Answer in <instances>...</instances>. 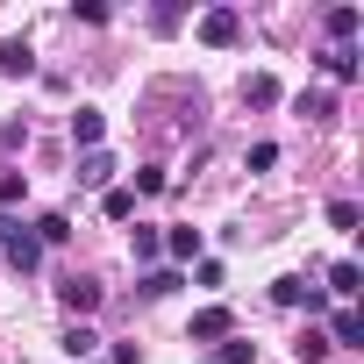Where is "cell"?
Returning <instances> with one entry per match:
<instances>
[{
  "instance_id": "cell-1",
  "label": "cell",
  "mask_w": 364,
  "mask_h": 364,
  "mask_svg": "<svg viewBox=\"0 0 364 364\" xmlns=\"http://www.w3.org/2000/svg\"><path fill=\"white\" fill-rule=\"evenodd\" d=\"M272 300H279V307H307V314H321V307H328V293H321L314 279H300V272L272 279Z\"/></svg>"
},
{
  "instance_id": "cell-2",
  "label": "cell",
  "mask_w": 364,
  "mask_h": 364,
  "mask_svg": "<svg viewBox=\"0 0 364 364\" xmlns=\"http://www.w3.org/2000/svg\"><path fill=\"white\" fill-rule=\"evenodd\" d=\"M236 36H243V15H236V8H208V15H200V43H208V50H229Z\"/></svg>"
},
{
  "instance_id": "cell-3",
  "label": "cell",
  "mask_w": 364,
  "mask_h": 364,
  "mask_svg": "<svg viewBox=\"0 0 364 364\" xmlns=\"http://www.w3.org/2000/svg\"><path fill=\"white\" fill-rule=\"evenodd\" d=\"M229 336H236V314L229 307H200L193 328H186V343H229Z\"/></svg>"
},
{
  "instance_id": "cell-4",
  "label": "cell",
  "mask_w": 364,
  "mask_h": 364,
  "mask_svg": "<svg viewBox=\"0 0 364 364\" xmlns=\"http://www.w3.org/2000/svg\"><path fill=\"white\" fill-rule=\"evenodd\" d=\"M321 336H328V350H357V343H364V314H357V307H336Z\"/></svg>"
},
{
  "instance_id": "cell-5",
  "label": "cell",
  "mask_w": 364,
  "mask_h": 364,
  "mask_svg": "<svg viewBox=\"0 0 364 364\" xmlns=\"http://www.w3.org/2000/svg\"><path fill=\"white\" fill-rule=\"evenodd\" d=\"M29 72H36V50L22 36H8V43H0V79H29Z\"/></svg>"
},
{
  "instance_id": "cell-6",
  "label": "cell",
  "mask_w": 364,
  "mask_h": 364,
  "mask_svg": "<svg viewBox=\"0 0 364 364\" xmlns=\"http://www.w3.org/2000/svg\"><path fill=\"white\" fill-rule=\"evenodd\" d=\"M58 300H65V314H93V307H100V286H93V279H65Z\"/></svg>"
},
{
  "instance_id": "cell-7",
  "label": "cell",
  "mask_w": 364,
  "mask_h": 364,
  "mask_svg": "<svg viewBox=\"0 0 364 364\" xmlns=\"http://www.w3.org/2000/svg\"><path fill=\"white\" fill-rule=\"evenodd\" d=\"M0 250H8V264H15V272H36V257H43V243H36L29 229H15V236L0 243Z\"/></svg>"
},
{
  "instance_id": "cell-8",
  "label": "cell",
  "mask_w": 364,
  "mask_h": 364,
  "mask_svg": "<svg viewBox=\"0 0 364 364\" xmlns=\"http://www.w3.org/2000/svg\"><path fill=\"white\" fill-rule=\"evenodd\" d=\"M321 72H328L336 86H350V79H357V50H350V43H328V50H321Z\"/></svg>"
},
{
  "instance_id": "cell-9",
  "label": "cell",
  "mask_w": 364,
  "mask_h": 364,
  "mask_svg": "<svg viewBox=\"0 0 364 364\" xmlns=\"http://www.w3.org/2000/svg\"><path fill=\"white\" fill-rule=\"evenodd\" d=\"M100 136H107V114H100V107H79V114H72V143H79V150H93Z\"/></svg>"
},
{
  "instance_id": "cell-10",
  "label": "cell",
  "mask_w": 364,
  "mask_h": 364,
  "mask_svg": "<svg viewBox=\"0 0 364 364\" xmlns=\"http://www.w3.org/2000/svg\"><path fill=\"white\" fill-rule=\"evenodd\" d=\"M357 286H364V272H357L350 257H336V264H328V293H336V300L350 307V300H357Z\"/></svg>"
},
{
  "instance_id": "cell-11",
  "label": "cell",
  "mask_w": 364,
  "mask_h": 364,
  "mask_svg": "<svg viewBox=\"0 0 364 364\" xmlns=\"http://www.w3.org/2000/svg\"><path fill=\"white\" fill-rule=\"evenodd\" d=\"M79 186H100V193L114 186V157H107V150H86V164H79Z\"/></svg>"
},
{
  "instance_id": "cell-12",
  "label": "cell",
  "mask_w": 364,
  "mask_h": 364,
  "mask_svg": "<svg viewBox=\"0 0 364 364\" xmlns=\"http://www.w3.org/2000/svg\"><path fill=\"white\" fill-rule=\"evenodd\" d=\"M321 29H328V43H350V36L364 29V8H328V22H321Z\"/></svg>"
},
{
  "instance_id": "cell-13",
  "label": "cell",
  "mask_w": 364,
  "mask_h": 364,
  "mask_svg": "<svg viewBox=\"0 0 364 364\" xmlns=\"http://www.w3.org/2000/svg\"><path fill=\"white\" fill-rule=\"evenodd\" d=\"M93 350H100V336H93L86 321H72V328H65V357H72V364H93Z\"/></svg>"
},
{
  "instance_id": "cell-14",
  "label": "cell",
  "mask_w": 364,
  "mask_h": 364,
  "mask_svg": "<svg viewBox=\"0 0 364 364\" xmlns=\"http://www.w3.org/2000/svg\"><path fill=\"white\" fill-rule=\"evenodd\" d=\"M243 100H250V107H279V79H272V72H250V79H243Z\"/></svg>"
},
{
  "instance_id": "cell-15",
  "label": "cell",
  "mask_w": 364,
  "mask_h": 364,
  "mask_svg": "<svg viewBox=\"0 0 364 364\" xmlns=\"http://www.w3.org/2000/svg\"><path fill=\"white\" fill-rule=\"evenodd\" d=\"M293 114H307V122H328V114H336V93H321V86H314V93H293Z\"/></svg>"
},
{
  "instance_id": "cell-16",
  "label": "cell",
  "mask_w": 364,
  "mask_h": 364,
  "mask_svg": "<svg viewBox=\"0 0 364 364\" xmlns=\"http://www.w3.org/2000/svg\"><path fill=\"white\" fill-rule=\"evenodd\" d=\"M164 250H171L178 264H193V257H200V229H171V236H164Z\"/></svg>"
},
{
  "instance_id": "cell-17",
  "label": "cell",
  "mask_w": 364,
  "mask_h": 364,
  "mask_svg": "<svg viewBox=\"0 0 364 364\" xmlns=\"http://www.w3.org/2000/svg\"><path fill=\"white\" fill-rule=\"evenodd\" d=\"M100 208H107V222H129V215H136V193H129V186H107Z\"/></svg>"
},
{
  "instance_id": "cell-18",
  "label": "cell",
  "mask_w": 364,
  "mask_h": 364,
  "mask_svg": "<svg viewBox=\"0 0 364 364\" xmlns=\"http://www.w3.org/2000/svg\"><path fill=\"white\" fill-rule=\"evenodd\" d=\"M29 236H36V243H65V236H72V222H65V215H36V229H29Z\"/></svg>"
},
{
  "instance_id": "cell-19",
  "label": "cell",
  "mask_w": 364,
  "mask_h": 364,
  "mask_svg": "<svg viewBox=\"0 0 364 364\" xmlns=\"http://www.w3.org/2000/svg\"><path fill=\"white\" fill-rule=\"evenodd\" d=\"M293 357H300V364H321V357H328V336H321V328H307V336L293 343Z\"/></svg>"
},
{
  "instance_id": "cell-20",
  "label": "cell",
  "mask_w": 364,
  "mask_h": 364,
  "mask_svg": "<svg viewBox=\"0 0 364 364\" xmlns=\"http://www.w3.org/2000/svg\"><path fill=\"white\" fill-rule=\"evenodd\" d=\"M215 364H257V343H243V336H229V343L215 350Z\"/></svg>"
},
{
  "instance_id": "cell-21",
  "label": "cell",
  "mask_w": 364,
  "mask_h": 364,
  "mask_svg": "<svg viewBox=\"0 0 364 364\" xmlns=\"http://www.w3.org/2000/svg\"><path fill=\"white\" fill-rule=\"evenodd\" d=\"M22 193H29V178H22V171H0V215H8Z\"/></svg>"
},
{
  "instance_id": "cell-22",
  "label": "cell",
  "mask_w": 364,
  "mask_h": 364,
  "mask_svg": "<svg viewBox=\"0 0 364 364\" xmlns=\"http://www.w3.org/2000/svg\"><path fill=\"white\" fill-rule=\"evenodd\" d=\"M364 215H357V200H328V229H357Z\"/></svg>"
},
{
  "instance_id": "cell-23",
  "label": "cell",
  "mask_w": 364,
  "mask_h": 364,
  "mask_svg": "<svg viewBox=\"0 0 364 364\" xmlns=\"http://www.w3.org/2000/svg\"><path fill=\"white\" fill-rule=\"evenodd\" d=\"M164 186H171V178H164L157 164H143V171H136V186H129V193H164Z\"/></svg>"
},
{
  "instance_id": "cell-24",
  "label": "cell",
  "mask_w": 364,
  "mask_h": 364,
  "mask_svg": "<svg viewBox=\"0 0 364 364\" xmlns=\"http://www.w3.org/2000/svg\"><path fill=\"white\" fill-rule=\"evenodd\" d=\"M157 250H164V236H157V229H136V264H150Z\"/></svg>"
},
{
  "instance_id": "cell-25",
  "label": "cell",
  "mask_w": 364,
  "mask_h": 364,
  "mask_svg": "<svg viewBox=\"0 0 364 364\" xmlns=\"http://www.w3.org/2000/svg\"><path fill=\"white\" fill-rule=\"evenodd\" d=\"M171 286H178V272H143V293H150V300H164Z\"/></svg>"
},
{
  "instance_id": "cell-26",
  "label": "cell",
  "mask_w": 364,
  "mask_h": 364,
  "mask_svg": "<svg viewBox=\"0 0 364 364\" xmlns=\"http://www.w3.org/2000/svg\"><path fill=\"white\" fill-rule=\"evenodd\" d=\"M279 164V143H250V171H272Z\"/></svg>"
},
{
  "instance_id": "cell-27",
  "label": "cell",
  "mask_w": 364,
  "mask_h": 364,
  "mask_svg": "<svg viewBox=\"0 0 364 364\" xmlns=\"http://www.w3.org/2000/svg\"><path fill=\"white\" fill-rule=\"evenodd\" d=\"M107 364H143V350H136V343H114V350H107Z\"/></svg>"
},
{
  "instance_id": "cell-28",
  "label": "cell",
  "mask_w": 364,
  "mask_h": 364,
  "mask_svg": "<svg viewBox=\"0 0 364 364\" xmlns=\"http://www.w3.org/2000/svg\"><path fill=\"white\" fill-rule=\"evenodd\" d=\"M93 364H107V357H93Z\"/></svg>"
}]
</instances>
